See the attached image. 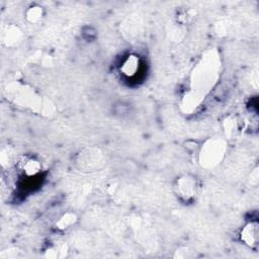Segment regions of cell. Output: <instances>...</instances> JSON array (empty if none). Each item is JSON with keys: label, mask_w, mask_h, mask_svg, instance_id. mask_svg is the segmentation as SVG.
I'll use <instances>...</instances> for the list:
<instances>
[{"label": "cell", "mask_w": 259, "mask_h": 259, "mask_svg": "<svg viewBox=\"0 0 259 259\" xmlns=\"http://www.w3.org/2000/svg\"><path fill=\"white\" fill-rule=\"evenodd\" d=\"M21 30L17 26L8 25L6 29L3 31L2 40L6 47H14L21 41Z\"/></svg>", "instance_id": "7"}, {"label": "cell", "mask_w": 259, "mask_h": 259, "mask_svg": "<svg viewBox=\"0 0 259 259\" xmlns=\"http://www.w3.org/2000/svg\"><path fill=\"white\" fill-rule=\"evenodd\" d=\"M140 57L135 54H131L123 60L120 66V73L126 78L135 77L140 70Z\"/></svg>", "instance_id": "5"}, {"label": "cell", "mask_w": 259, "mask_h": 259, "mask_svg": "<svg viewBox=\"0 0 259 259\" xmlns=\"http://www.w3.org/2000/svg\"><path fill=\"white\" fill-rule=\"evenodd\" d=\"M75 164L83 172L98 171L104 165V156L98 148L87 147L77 154Z\"/></svg>", "instance_id": "1"}, {"label": "cell", "mask_w": 259, "mask_h": 259, "mask_svg": "<svg viewBox=\"0 0 259 259\" xmlns=\"http://www.w3.org/2000/svg\"><path fill=\"white\" fill-rule=\"evenodd\" d=\"M173 189L174 193L180 200L184 202H190L193 199H195L197 195V179L195 176L191 174H182L175 179Z\"/></svg>", "instance_id": "3"}, {"label": "cell", "mask_w": 259, "mask_h": 259, "mask_svg": "<svg viewBox=\"0 0 259 259\" xmlns=\"http://www.w3.org/2000/svg\"><path fill=\"white\" fill-rule=\"evenodd\" d=\"M77 222V217L74 212H66L64 213L60 219L59 221L56 223V228L58 230H66L68 228H70L71 226H73L75 223Z\"/></svg>", "instance_id": "9"}, {"label": "cell", "mask_w": 259, "mask_h": 259, "mask_svg": "<svg viewBox=\"0 0 259 259\" xmlns=\"http://www.w3.org/2000/svg\"><path fill=\"white\" fill-rule=\"evenodd\" d=\"M226 152V145L222 140L211 139L203 144L199 153V162L204 167L218 165Z\"/></svg>", "instance_id": "2"}, {"label": "cell", "mask_w": 259, "mask_h": 259, "mask_svg": "<svg viewBox=\"0 0 259 259\" xmlns=\"http://www.w3.org/2000/svg\"><path fill=\"white\" fill-rule=\"evenodd\" d=\"M44 16V8L39 5L28 7L25 12V18L29 23H37Z\"/></svg>", "instance_id": "8"}, {"label": "cell", "mask_w": 259, "mask_h": 259, "mask_svg": "<svg viewBox=\"0 0 259 259\" xmlns=\"http://www.w3.org/2000/svg\"><path fill=\"white\" fill-rule=\"evenodd\" d=\"M256 221H250L244 225L240 232V240L250 248H256L259 242V227Z\"/></svg>", "instance_id": "4"}, {"label": "cell", "mask_w": 259, "mask_h": 259, "mask_svg": "<svg viewBox=\"0 0 259 259\" xmlns=\"http://www.w3.org/2000/svg\"><path fill=\"white\" fill-rule=\"evenodd\" d=\"M20 169L26 177H34L41 172L42 165L34 157H27L20 163Z\"/></svg>", "instance_id": "6"}]
</instances>
